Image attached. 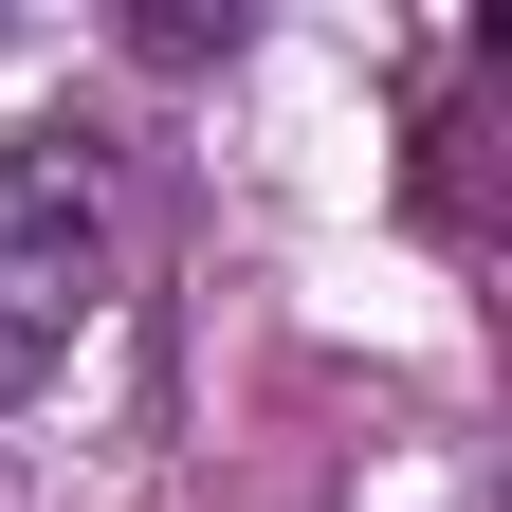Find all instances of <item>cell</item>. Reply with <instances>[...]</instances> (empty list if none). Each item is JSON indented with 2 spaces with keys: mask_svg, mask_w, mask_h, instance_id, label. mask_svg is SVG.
<instances>
[{
  "mask_svg": "<svg viewBox=\"0 0 512 512\" xmlns=\"http://www.w3.org/2000/svg\"><path fill=\"white\" fill-rule=\"evenodd\" d=\"M92 311H110V165L74 128H0V403L74 366Z\"/></svg>",
  "mask_w": 512,
  "mask_h": 512,
  "instance_id": "cell-1",
  "label": "cell"
}]
</instances>
